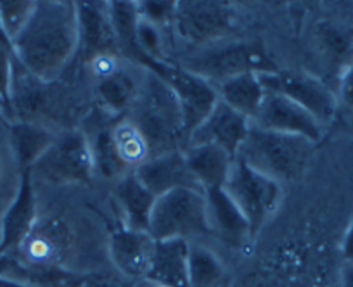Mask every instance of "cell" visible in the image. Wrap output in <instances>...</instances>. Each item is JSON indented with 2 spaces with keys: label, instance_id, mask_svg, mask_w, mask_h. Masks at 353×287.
Instances as JSON below:
<instances>
[{
  "label": "cell",
  "instance_id": "cell-29",
  "mask_svg": "<svg viewBox=\"0 0 353 287\" xmlns=\"http://www.w3.org/2000/svg\"><path fill=\"white\" fill-rule=\"evenodd\" d=\"M35 4L30 0H0V26L11 47L32 18Z\"/></svg>",
  "mask_w": 353,
  "mask_h": 287
},
{
  "label": "cell",
  "instance_id": "cell-19",
  "mask_svg": "<svg viewBox=\"0 0 353 287\" xmlns=\"http://www.w3.org/2000/svg\"><path fill=\"white\" fill-rule=\"evenodd\" d=\"M192 177L203 191L223 187L236 158L212 144H194L184 149Z\"/></svg>",
  "mask_w": 353,
  "mask_h": 287
},
{
  "label": "cell",
  "instance_id": "cell-24",
  "mask_svg": "<svg viewBox=\"0 0 353 287\" xmlns=\"http://www.w3.org/2000/svg\"><path fill=\"white\" fill-rule=\"evenodd\" d=\"M57 135L35 121H14L11 125V144L23 170H30L54 144Z\"/></svg>",
  "mask_w": 353,
  "mask_h": 287
},
{
  "label": "cell",
  "instance_id": "cell-38",
  "mask_svg": "<svg viewBox=\"0 0 353 287\" xmlns=\"http://www.w3.org/2000/svg\"><path fill=\"white\" fill-rule=\"evenodd\" d=\"M149 287H159V286H151V284H149Z\"/></svg>",
  "mask_w": 353,
  "mask_h": 287
},
{
  "label": "cell",
  "instance_id": "cell-2",
  "mask_svg": "<svg viewBox=\"0 0 353 287\" xmlns=\"http://www.w3.org/2000/svg\"><path fill=\"white\" fill-rule=\"evenodd\" d=\"M312 147L314 144L303 137L261 130L251 125L236 158L284 185L303 173Z\"/></svg>",
  "mask_w": 353,
  "mask_h": 287
},
{
  "label": "cell",
  "instance_id": "cell-7",
  "mask_svg": "<svg viewBox=\"0 0 353 287\" xmlns=\"http://www.w3.org/2000/svg\"><path fill=\"white\" fill-rule=\"evenodd\" d=\"M30 173L50 184L88 182L96 173L88 137L83 131H68L56 137L52 146L30 168Z\"/></svg>",
  "mask_w": 353,
  "mask_h": 287
},
{
  "label": "cell",
  "instance_id": "cell-20",
  "mask_svg": "<svg viewBox=\"0 0 353 287\" xmlns=\"http://www.w3.org/2000/svg\"><path fill=\"white\" fill-rule=\"evenodd\" d=\"M315 43L329 70L341 78L353 63V26L322 19L315 26Z\"/></svg>",
  "mask_w": 353,
  "mask_h": 287
},
{
  "label": "cell",
  "instance_id": "cell-36",
  "mask_svg": "<svg viewBox=\"0 0 353 287\" xmlns=\"http://www.w3.org/2000/svg\"><path fill=\"white\" fill-rule=\"evenodd\" d=\"M83 287H125V286H120V284H114V282H90V284H85Z\"/></svg>",
  "mask_w": 353,
  "mask_h": 287
},
{
  "label": "cell",
  "instance_id": "cell-35",
  "mask_svg": "<svg viewBox=\"0 0 353 287\" xmlns=\"http://www.w3.org/2000/svg\"><path fill=\"white\" fill-rule=\"evenodd\" d=\"M0 287H26L25 284L18 282V280H12L9 277L0 275Z\"/></svg>",
  "mask_w": 353,
  "mask_h": 287
},
{
  "label": "cell",
  "instance_id": "cell-18",
  "mask_svg": "<svg viewBox=\"0 0 353 287\" xmlns=\"http://www.w3.org/2000/svg\"><path fill=\"white\" fill-rule=\"evenodd\" d=\"M210 234L230 246H243L251 235L246 218L223 187L205 191Z\"/></svg>",
  "mask_w": 353,
  "mask_h": 287
},
{
  "label": "cell",
  "instance_id": "cell-25",
  "mask_svg": "<svg viewBox=\"0 0 353 287\" xmlns=\"http://www.w3.org/2000/svg\"><path fill=\"white\" fill-rule=\"evenodd\" d=\"M113 127V125H111ZM111 127H99L94 134V138H88L90 151L94 158V170L108 180H120L127 173H130V167L120 156L114 144Z\"/></svg>",
  "mask_w": 353,
  "mask_h": 287
},
{
  "label": "cell",
  "instance_id": "cell-23",
  "mask_svg": "<svg viewBox=\"0 0 353 287\" xmlns=\"http://www.w3.org/2000/svg\"><path fill=\"white\" fill-rule=\"evenodd\" d=\"M219 99L239 114L253 120L260 109L263 97L267 94L258 73H244V75L232 76L225 82L215 87Z\"/></svg>",
  "mask_w": 353,
  "mask_h": 287
},
{
  "label": "cell",
  "instance_id": "cell-9",
  "mask_svg": "<svg viewBox=\"0 0 353 287\" xmlns=\"http://www.w3.org/2000/svg\"><path fill=\"white\" fill-rule=\"evenodd\" d=\"M175 35L192 49L225 40L234 28V9L225 2L182 0L176 2L172 19Z\"/></svg>",
  "mask_w": 353,
  "mask_h": 287
},
{
  "label": "cell",
  "instance_id": "cell-37",
  "mask_svg": "<svg viewBox=\"0 0 353 287\" xmlns=\"http://www.w3.org/2000/svg\"><path fill=\"white\" fill-rule=\"evenodd\" d=\"M2 173H4V164H2V160H0V177H2Z\"/></svg>",
  "mask_w": 353,
  "mask_h": 287
},
{
  "label": "cell",
  "instance_id": "cell-15",
  "mask_svg": "<svg viewBox=\"0 0 353 287\" xmlns=\"http://www.w3.org/2000/svg\"><path fill=\"white\" fill-rule=\"evenodd\" d=\"M154 239L148 232L134 231L127 225L111 231L110 255L114 266L127 279H145L151 263Z\"/></svg>",
  "mask_w": 353,
  "mask_h": 287
},
{
  "label": "cell",
  "instance_id": "cell-30",
  "mask_svg": "<svg viewBox=\"0 0 353 287\" xmlns=\"http://www.w3.org/2000/svg\"><path fill=\"white\" fill-rule=\"evenodd\" d=\"M139 14L142 19L159 26L165 23H172L173 14H175L176 2H168V0H145V2H137Z\"/></svg>",
  "mask_w": 353,
  "mask_h": 287
},
{
  "label": "cell",
  "instance_id": "cell-14",
  "mask_svg": "<svg viewBox=\"0 0 353 287\" xmlns=\"http://www.w3.org/2000/svg\"><path fill=\"white\" fill-rule=\"evenodd\" d=\"M251 128V121L223 104L219 99L206 120L188 137V146L212 144L227 151L232 158L237 156L243 142Z\"/></svg>",
  "mask_w": 353,
  "mask_h": 287
},
{
  "label": "cell",
  "instance_id": "cell-3",
  "mask_svg": "<svg viewBox=\"0 0 353 287\" xmlns=\"http://www.w3.org/2000/svg\"><path fill=\"white\" fill-rule=\"evenodd\" d=\"M130 120L142 131L152 154L176 149L175 144L182 137L188 138L175 96L151 71L144 80L141 96L134 106V118Z\"/></svg>",
  "mask_w": 353,
  "mask_h": 287
},
{
  "label": "cell",
  "instance_id": "cell-26",
  "mask_svg": "<svg viewBox=\"0 0 353 287\" xmlns=\"http://www.w3.org/2000/svg\"><path fill=\"white\" fill-rule=\"evenodd\" d=\"M108 14H110L118 47L139 63L137 26L141 21V14H139L137 2H127V0L108 2Z\"/></svg>",
  "mask_w": 353,
  "mask_h": 287
},
{
  "label": "cell",
  "instance_id": "cell-4",
  "mask_svg": "<svg viewBox=\"0 0 353 287\" xmlns=\"http://www.w3.org/2000/svg\"><path fill=\"white\" fill-rule=\"evenodd\" d=\"M194 75L201 76L212 85L225 82L232 76L244 73H274L276 64L269 59L267 52L256 42H222L192 50L181 64Z\"/></svg>",
  "mask_w": 353,
  "mask_h": 287
},
{
  "label": "cell",
  "instance_id": "cell-5",
  "mask_svg": "<svg viewBox=\"0 0 353 287\" xmlns=\"http://www.w3.org/2000/svg\"><path fill=\"white\" fill-rule=\"evenodd\" d=\"M210 234L205 192L175 189L156 198L149 220V235L154 241L185 239Z\"/></svg>",
  "mask_w": 353,
  "mask_h": 287
},
{
  "label": "cell",
  "instance_id": "cell-1",
  "mask_svg": "<svg viewBox=\"0 0 353 287\" xmlns=\"http://www.w3.org/2000/svg\"><path fill=\"white\" fill-rule=\"evenodd\" d=\"M78 50L77 2L40 0L12 42V56L33 78L50 83Z\"/></svg>",
  "mask_w": 353,
  "mask_h": 287
},
{
  "label": "cell",
  "instance_id": "cell-13",
  "mask_svg": "<svg viewBox=\"0 0 353 287\" xmlns=\"http://www.w3.org/2000/svg\"><path fill=\"white\" fill-rule=\"evenodd\" d=\"M37 201L33 191V177L30 170H23L14 199L0 220V256L12 255L21 248L32 234L35 224Z\"/></svg>",
  "mask_w": 353,
  "mask_h": 287
},
{
  "label": "cell",
  "instance_id": "cell-22",
  "mask_svg": "<svg viewBox=\"0 0 353 287\" xmlns=\"http://www.w3.org/2000/svg\"><path fill=\"white\" fill-rule=\"evenodd\" d=\"M144 82L137 78L134 71L118 64L114 70L97 76V96L111 113H125L134 109Z\"/></svg>",
  "mask_w": 353,
  "mask_h": 287
},
{
  "label": "cell",
  "instance_id": "cell-10",
  "mask_svg": "<svg viewBox=\"0 0 353 287\" xmlns=\"http://www.w3.org/2000/svg\"><path fill=\"white\" fill-rule=\"evenodd\" d=\"M260 80L267 92H277L294 100L317 118L319 123L325 127L331 123L338 111V97L331 89L314 75L305 71H274L260 73Z\"/></svg>",
  "mask_w": 353,
  "mask_h": 287
},
{
  "label": "cell",
  "instance_id": "cell-28",
  "mask_svg": "<svg viewBox=\"0 0 353 287\" xmlns=\"http://www.w3.org/2000/svg\"><path fill=\"white\" fill-rule=\"evenodd\" d=\"M111 131H113V138L114 144H117L118 153L123 158L125 163L130 167L132 171H134V168H137L139 164L144 163V161L152 154L145 137L142 135V131L139 130L137 125H135L130 118L114 123L113 127H111Z\"/></svg>",
  "mask_w": 353,
  "mask_h": 287
},
{
  "label": "cell",
  "instance_id": "cell-33",
  "mask_svg": "<svg viewBox=\"0 0 353 287\" xmlns=\"http://www.w3.org/2000/svg\"><path fill=\"white\" fill-rule=\"evenodd\" d=\"M341 253L346 263H353V220L350 222L348 228L345 232V237H343Z\"/></svg>",
  "mask_w": 353,
  "mask_h": 287
},
{
  "label": "cell",
  "instance_id": "cell-17",
  "mask_svg": "<svg viewBox=\"0 0 353 287\" xmlns=\"http://www.w3.org/2000/svg\"><path fill=\"white\" fill-rule=\"evenodd\" d=\"M77 18L78 49L85 56L94 59L101 54L114 52L118 43L108 14V2H77Z\"/></svg>",
  "mask_w": 353,
  "mask_h": 287
},
{
  "label": "cell",
  "instance_id": "cell-32",
  "mask_svg": "<svg viewBox=\"0 0 353 287\" xmlns=\"http://www.w3.org/2000/svg\"><path fill=\"white\" fill-rule=\"evenodd\" d=\"M339 100L353 107V63L339 78Z\"/></svg>",
  "mask_w": 353,
  "mask_h": 287
},
{
  "label": "cell",
  "instance_id": "cell-16",
  "mask_svg": "<svg viewBox=\"0 0 353 287\" xmlns=\"http://www.w3.org/2000/svg\"><path fill=\"white\" fill-rule=\"evenodd\" d=\"M145 282L159 287L189 286V241L165 239L154 241Z\"/></svg>",
  "mask_w": 353,
  "mask_h": 287
},
{
  "label": "cell",
  "instance_id": "cell-27",
  "mask_svg": "<svg viewBox=\"0 0 353 287\" xmlns=\"http://www.w3.org/2000/svg\"><path fill=\"white\" fill-rule=\"evenodd\" d=\"M225 268L219 256L206 246L189 242V286L222 287Z\"/></svg>",
  "mask_w": 353,
  "mask_h": 287
},
{
  "label": "cell",
  "instance_id": "cell-34",
  "mask_svg": "<svg viewBox=\"0 0 353 287\" xmlns=\"http://www.w3.org/2000/svg\"><path fill=\"white\" fill-rule=\"evenodd\" d=\"M341 287H353V263H346L343 268Z\"/></svg>",
  "mask_w": 353,
  "mask_h": 287
},
{
  "label": "cell",
  "instance_id": "cell-31",
  "mask_svg": "<svg viewBox=\"0 0 353 287\" xmlns=\"http://www.w3.org/2000/svg\"><path fill=\"white\" fill-rule=\"evenodd\" d=\"M12 75V49L0 42V104L9 106V87Z\"/></svg>",
  "mask_w": 353,
  "mask_h": 287
},
{
  "label": "cell",
  "instance_id": "cell-12",
  "mask_svg": "<svg viewBox=\"0 0 353 287\" xmlns=\"http://www.w3.org/2000/svg\"><path fill=\"white\" fill-rule=\"evenodd\" d=\"M134 175L156 198L170 191H175V189H198V191H203L198 182L194 180V177H192L182 149L152 154L144 163L134 168Z\"/></svg>",
  "mask_w": 353,
  "mask_h": 287
},
{
  "label": "cell",
  "instance_id": "cell-11",
  "mask_svg": "<svg viewBox=\"0 0 353 287\" xmlns=\"http://www.w3.org/2000/svg\"><path fill=\"white\" fill-rule=\"evenodd\" d=\"M251 125L261 130L303 137L312 144L321 140L324 131V127L319 123L317 118L312 116L300 104L277 92L265 94L263 103L256 116L251 120Z\"/></svg>",
  "mask_w": 353,
  "mask_h": 287
},
{
  "label": "cell",
  "instance_id": "cell-6",
  "mask_svg": "<svg viewBox=\"0 0 353 287\" xmlns=\"http://www.w3.org/2000/svg\"><path fill=\"white\" fill-rule=\"evenodd\" d=\"M223 189L246 218L251 235L258 234L283 202V185L279 182L253 170L237 158L234 160Z\"/></svg>",
  "mask_w": 353,
  "mask_h": 287
},
{
  "label": "cell",
  "instance_id": "cell-8",
  "mask_svg": "<svg viewBox=\"0 0 353 287\" xmlns=\"http://www.w3.org/2000/svg\"><path fill=\"white\" fill-rule=\"evenodd\" d=\"M148 70L154 73L161 82H165V85L175 96L179 107H181L184 131L189 137L206 120V116L219 103L215 85L188 71L181 64L175 66L168 61L149 63Z\"/></svg>",
  "mask_w": 353,
  "mask_h": 287
},
{
  "label": "cell",
  "instance_id": "cell-21",
  "mask_svg": "<svg viewBox=\"0 0 353 287\" xmlns=\"http://www.w3.org/2000/svg\"><path fill=\"white\" fill-rule=\"evenodd\" d=\"M114 198H117L125 217L123 225H127L128 228H134V231L148 232L149 234V220H151L156 195H152L137 180L134 171H130V173H127L117 182Z\"/></svg>",
  "mask_w": 353,
  "mask_h": 287
}]
</instances>
